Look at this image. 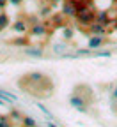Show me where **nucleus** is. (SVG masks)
<instances>
[{
	"instance_id": "14",
	"label": "nucleus",
	"mask_w": 117,
	"mask_h": 127,
	"mask_svg": "<svg viewBox=\"0 0 117 127\" xmlns=\"http://www.w3.org/2000/svg\"><path fill=\"white\" fill-rule=\"evenodd\" d=\"M9 23H11V18H9L5 12H0V32H2L4 28H7Z\"/></svg>"
},
{
	"instance_id": "27",
	"label": "nucleus",
	"mask_w": 117,
	"mask_h": 127,
	"mask_svg": "<svg viewBox=\"0 0 117 127\" xmlns=\"http://www.w3.org/2000/svg\"><path fill=\"white\" fill-rule=\"evenodd\" d=\"M114 5H115V9H117V0H115V2H114Z\"/></svg>"
},
{
	"instance_id": "20",
	"label": "nucleus",
	"mask_w": 117,
	"mask_h": 127,
	"mask_svg": "<svg viewBox=\"0 0 117 127\" xmlns=\"http://www.w3.org/2000/svg\"><path fill=\"white\" fill-rule=\"evenodd\" d=\"M12 124H11V120L9 118H5V117H0V127H11Z\"/></svg>"
},
{
	"instance_id": "5",
	"label": "nucleus",
	"mask_w": 117,
	"mask_h": 127,
	"mask_svg": "<svg viewBox=\"0 0 117 127\" xmlns=\"http://www.w3.org/2000/svg\"><path fill=\"white\" fill-rule=\"evenodd\" d=\"M30 35H34V37H43L46 35L48 32H50V25L48 23H43V21H36V23H32L30 25Z\"/></svg>"
},
{
	"instance_id": "11",
	"label": "nucleus",
	"mask_w": 117,
	"mask_h": 127,
	"mask_svg": "<svg viewBox=\"0 0 117 127\" xmlns=\"http://www.w3.org/2000/svg\"><path fill=\"white\" fill-rule=\"evenodd\" d=\"M50 27H53V28H62V27H66V16H64L62 12L52 16V25H50Z\"/></svg>"
},
{
	"instance_id": "1",
	"label": "nucleus",
	"mask_w": 117,
	"mask_h": 127,
	"mask_svg": "<svg viewBox=\"0 0 117 127\" xmlns=\"http://www.w3.org/2000/svg\"><path fill=\"white\" fill-rule=\"evenodd\" d=\"M20 90L27 92L32 97H41V99H48L52 97V92H53V81L52 78L46 76L44 72H28L23 74L18 81Z\"/></svg>"
},
{
	"instance_id": "12",
	"label": "nucleus",
	"mask_w": 117,
	"mask_h": 127,
	"mask_svg": "<svg viewBox=\"0 0 117 127\" xmlns=\"http://www.w3.org/2000/svg\"><path fill=\"white\" fill-rule=\"evenodd\" d=\"M25 55L32 57V58H43L44 51L41 50V48H28V46H25Z\"/></svg>"
},
{
	"instance_id": "7",
	"label": "nucleus",
	"mask_w": 117,
	"mask_h": 127,
	"mask_svg": "<svg viewBox=\"0 0 117 127\" xmlns=\"http://www.w3.org/2000/svg\"><path fill=\"white\" fill-rule=\"evenodd\" d=\"M87 28H89V34H91V35H105V34H107V27H105L103 23H99V21L91 23Z\"/></svg>"
},
{
	"instance_id": "25",
	"label": "nucleus",
	"mask_w": 117,
	"mask_h": 127,
	"mask_svg": "<svg viewBox=\"0 0 117 127\" xmlns=\"http://www.w3.org/2000/svg\"><path fill=\"white\" fill-rule=\"evenodd\" d=\"M7 4H9V0H0V9H4Z\"/></svg>"
},
{
	"instance_id": "13",
	"label": "nucleus",
	"mask_w": 117,
	"mask_h": 127,
	"mask_svg": "<svg viewBox=\"0 0 117 127\" xmlns=\"http://www.w3.org/2000/svg\"><path fill=\"white\" fill-rule=\"evenodd\" d=\"M0 97H2L5 102H16V101H18V97H16L14 94L7 92V90H4V88H0Z\"/></svg>"
},
{
	"instance_id": "19",
	"label": "nucleus",
	"mask_w": 117,
	"mask_h": 127,
	"mask_svg": "<svg viewBox=\"0 0 117 127\" xmlns=\"http://www.w3.org/2000/svg\"><path fill=\"white\" fill-rule=\"evenodd\" d=\"M37 108H39V109H41V111H43V113H44V115H46V117H48V118H53V115H52V111H50V109H48V108H46V106H43V104H41V102H37Z\"/></svg>"
},
{
	"instance_id": "23",
	"label": "nucleus",
	"mask_w": 117,
	"mask_h": 127,
	"mask_svg": "<svg viewBox=\"0 0 117 127\" xmlns=\"http://www.w3.org/2000/svg\"><path fill=\"white\" fill-rule=\"evenodd\" d=\"M96 57H101V58H108V57H112V51H98V53H96Z\"/></svg>"
},
{
	"instance_id": "10",
	"label": "nucleus",
	"mask_w": 117,
	"mask_h": 127,
	"mask_svg": "<svg viewBox=\"0 0 117 127\" xmlns=\"http://www.w3.org/2000/svg\"><path fill=\"white\" fill-rule=\"evenodd\" d=\"M12 30L16 32V34H27V32L30 30V25L27 20H18L12 23Z\"/></svg>"
},
{
	"instance_id": "8",
	"label": "nucleus",
	"mask_w": 117,
	"mask_h": 127,
	"mask_svg": "<svg viewBox=\"0 0 117 127\" xmlns=\"http://www.w3.org/2000/svg\"><path fill=\"white\" fill-rule=\"evenodd\" d=\"M105 44V35H91L87 41V48L89 50H98Z\"/></svg>"
},
{
	"instance_id": "9",
	"label": "nucleus",
	"mask_w": 117,
	"mask_h": 127,
	"mask_svg": "<svg viewBox=\"0 0 117 127\" xmlns=\"http://www.w3.org/2000/svg\"><path fill=\"white\" fill-rule=\"evenodd\" d=\"M96 21H99V23H103L105 27H108L112 23V18H110V14H108V9H98L96 11Z\"/></svg>"
},
{
	"instance_id": "26",
	"label": "nucleus",
	"mask_w": 117,
	"mask_h": 127,
	"mask_svg": "<svg viewBox=\"0 0 117 127\" xmlns=\"http://www.w3.org/2000/svg\"><path fill=\"white\" fill-rule=\"evenodd\" d=\"M60 2H64V0H50V4H52V5H57V4H60Z\"/></svg>"
},
{
	"instance_id": "17",
	"label": "nucleus",
	"mask_w": 117,
	"mask_h": 127,
	"mask_svg": "<svg viewBox=\"0 0 117 127\" xmlns=\"http://www.w3.org/2000/svg\"><path fill=\"white\" fill-rule=\"evenodd\" d=\"M66 48H68L66 41H64V42H57V44H53V53H62Z\"/></svg>"
},
{
	"instance_id": "2",
	"label": "nucleus",
	"mask_w": 117,
	"mask_h": 127,
	"mask_svg": "<svg viewBox=\"0 0 117 127\" xmlns=\"http://www.w3.org/2000/svg\"><path fill=\"white\" fill-rule=\"evenodd\" d=\"M75 20L78 21V25H80V27H89L91 23H94V21H96V9H94L92 5L85 7L83 11L76 12Z\"/></svg>"
},
{
	"instance_id": "24",
	"label": "nucleus",
	"mask_w": 117,
	"mask_h": 127,
	"mask_svg": "<svg viewBox=\"0 0 117 127\" xmlns=\"http://www.w3.org/2000/svg\"><path fill=\"white\" fill-rule=\"evenodd\" d=\"M21 2H23V0H9V4H11V5H20Z\"/></svg>"
},
{
	"instance_id": "16",
	"label": "nucleus",
	"mask_w": 117,
	"mask_h": 127,
	"mask_svg": "<svg viewBox=\"0 0 117 127\" xmlns=\"http://www.w3.org/2000/svg\"><path fill=\"white\" fill-rule=\"evenodd\" d=\"M21 124H23V125H27V127H36V125H37V120H36V118H32V117H27V115H25V117L21 118Z\"/></svg>"
},
{
	"instance_id": "6",
	"label": "nucleus",
	"mask_w": 117,
	"mask_h": 127,
	"mask_svg": "<svg viewBox=\"0 0 117 127\" xmlns=\"http://www.w3.org/2000/svg\"><path fill=\"white\" fill-rule=\"evenodd\" d=\"M60 12L66 16V18H75L76 16V5H75V0H64L62 2V9Z\"/></svg>"
},
{
	"instance_id": "18",
	"label": "nucleus",
	"mask_w": 117,
	"mask_h": 127,
	"mask_svg": "<svg viewBox=\"0 0 117 127\" xmlns=\"http://www.w3.org/2000/svg\"><path fill=\"white\" fill-rule=\"evenodd\" d=\"M12 44H14V46H27V44H28V39H27V37L14 39V41H12Z\"/></svg>"
},
{
	"instance_id": "22",
	"label": "nucleus",
	"mask_w": 117,
	"mask_h": 127,
	"mask_svg": "<svg viewBox=\"0 0 117 127\" xmlns=\"http://www.w3.org/2000/svg\"><path fill=\"white\" fill-rule=\"evenodd\" d=\"M11 118H14V120H21L23 117H21V113H20V111H18V109H14V111H12V113H11Z\"/></svg>"
},
{
	"instance_id": "21",
	"label": "nucleus",
	"mask_w": 117,
	"mask_h": 127,
	"mask_svg": "<svg viewBox=\"0 0 117 127\" xmlns=\"http://www.w3.org/2000/svg\"><path fill=\"white\" fill-rule=\"evenodd\" d=\"M110 99L117 102V85H115V87H114V88L110 90Z\"/></svg>"
},
{
	"instance_id": "4",
	"label": "nucleus",
	"mask_w": 117,
	"mask_h": 127,
	"mask_svg": "<svg viewBox=\"0 0 117 127\" xmlns=\"http://www.w3.org/2000/svg\"><path fill=\"white\" fill-rule=\"evenodd\" d=\"M69 104H71L76 111H80V113H87V111H89V106H91L87 101H83L80 95H76V94L69 95Z\"/></svg>"
},
{
	"instance_id": "3",
	"label": "nucleus",
	"mask_w": 117,
	"mask_h": 127,
	"mask_svg": "<svg viewBox=\"0 0 117 127\" xmlns=\"http://www.w3.org/2000/svg\"><path fill=\"white\" fill-rule=\"evenodd\" d=\"M73 94L80 95V97H82L83 101H87L89 104H92V102H94V94H92V90H91V87H89V85H83V83L76 85V87H75V90H73Z\"/></svg>"
},
{
	"instance_id": "15",
	"label": "nucleus",
	"mask_w": 117,
	"mask_h": 127,
	"mask_svg": "<svg viewBox=\"0 0 117 127\" xmlns=\"http://www.w3.org/2000/svg\"><path fill=\"white\" fill-rule=\"evenodd\" d=\"M73 35H75L73 28H69V27H62V39H64V41H71Z\"/></svg>"
}]
</instances>
